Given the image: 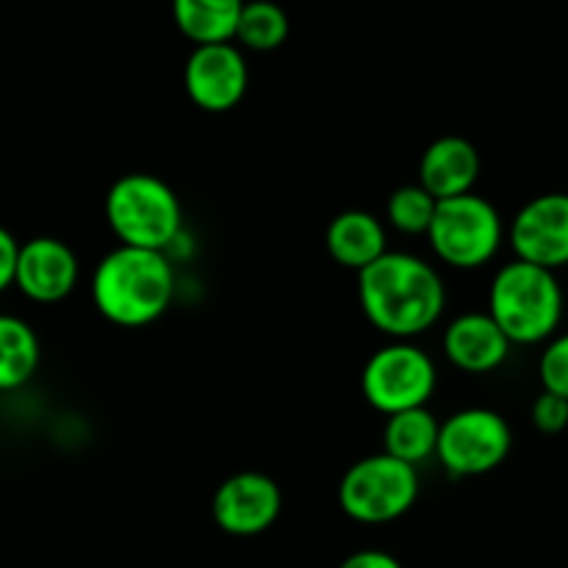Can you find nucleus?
Segmentation results:
<instances>
[{
  "label": "nucleus",
  "instance_id": "f257e3e1",
  "mask_svg": "<svg viewBox=\"0 0 568 568\" xmlns=\"http://www.w3.org/2000/svg\"><path fill=\"white\" fill-rule=\"evenodd\" d=\"M358 300L366 320L394 342H414L447 308V286L436 266L410 253L388 250L358 272Z\"/></svg>",
  "mask_w": 568,
  "mask_h": 568
},
{
  "label": "nucleus",
  "instance_id": "f03ea898",
  "mask_svg": "<svg viewBox=\"0 0 568 568\" xmlns=\"http://www.w3.org/2000/svg\"><path fill=\"white\" fill-rule=\"evenodd\" d=\"M175 300V270L166 253L114 247L92 275V303L116 327H144L170 311Z\"/></svg>",
  "mask_w": 568,
  "mask_h": 568
},
{
  "label": "nucleus",
  "instance_id": "7ed1b4c3",
  "mask_svg": "<svg viewBox=\"0 0 568 568\" xmlns=\"http://www.w3.org/2000/svg\"><path fill=\"white\" fill-rule=\"evenodd\" d=\"M488 314L510 344L552 342L564 320V288L555 272L516 258L494 275Z\"/></svg>",
  "mask_w": 568,
  "mask_h": 568
},
{
  "label": "nucleus",
  "instance_id": "20e7f679",
  "mask_svg": "<svg viewBox=\"0 0 568 568\" xmlns=\"http://www.w3.org/2000/svg\"><path fill=\"white\" fill-rule=\"evenodd\" d=\"M105 220L122 247L166 253L181 236L183 209L170 183L148 172H131L111 183Z\"/></svg>",
  "mask_w": 568,
  "mask_h": 568
},
{
  "label": "nucleus",
  "instance_id": "39448f33",
  "mask_svg": "<svg viewBox=\"0 0 568 568\" xmlns=\"http://www.w3.org/2000/svg\"><path fill=\"white\" fill-rule=\"evenodd\" d=\"M419 499V471L386 453L361 458L338 483V505L358 525H388Z\"/></svg>",
  "mask_w": 568,
  "mask_h": 568
},
{
  "label": "nucleus",
  "instance_id": "423d86ee",
  "mask_svg": "<svg viewBox=\"0 0 568 568\" xmlns=\"http://www.w3.org/2000/svg\"><path fill=\"white\" fill-rule=\"evenodd\" d=\"M505 222L491 200L480 194L438 200L436 216L427 231L433 253L455 270H480L499 253Z\"/></svg>",
  "mask_w": 568,
  "mask_h": 568
},
{
  "label": "nucleus",
  "instance_id": "0eeeda50",
  "mask_svg": "<svg viewBox=\"0 0 568 568\" xmlns=\"http://www.w3.org/2000/svg\"><path fill=\"white\" fill-rule=\"evenodd\" d=\"M436 383V364L414 342H392L375 349L361 372L364 399L386 416L427 408Z\"/></svg>",
  "mask_w": 568,
  "mask_h": 568
},
{
  "label": "nucleus",
  "instance_id": "6e6552de",
  "mask_svg": "<svg viewBox=\"0 0 568 568\" xmlns=\"http://www.w3.org/2000/svg\"><path fill=\"white\" fill-rule=\"evenodd\" d=\"M514 449L508 419L491 408H464L442 422L436 458L453 477H480L499 469Z\"/></svg>",
  "mask_w": 568,
  "mask_h": 568
},
{
  "label": "nucleus",
  "instance_id": "1a4fd4ad",
  "mask_svg": "<svg viewBox=\"0 0 568 568\" xmlns=\"http://www.w3.org/2000/svg\"><path fill=\"white\" fill-rule=\"evenodd\" d=\"M250 87L247 55L239 44L194 48L183 67V89L197 109L220 114L242 103Z\"/></svg>",
  "mask_w": 568,
  "mask_h": 568
},
{
  "label": "nucleus",
  "instance_id": "9d476101",
  "mask_svg": "<svg viewBox=\"0 0 568 568\" xmlns=\"http://www.w3.org/2000/svg\"><path fill=\"white\" fill-rule=\"evenodd\" d=\"M283 510L281 486L264 471H239L214 494L211 516L233 538H255L270 530Z\"/></svg>",
  "mask_w": 568,
  "mask_h": 568
},
{
  "label": "nucleus",
  "instance_id": "9b49d317",
  "mask_svg": "<svg viewBox=\"0 0 568 568\" xmlns=\"http://www.w3.org/2000/svg\"><path fill=\"white\" fill-rule=\"evenodd\" d=\"M510 247L516 258L541 270H560L568 264V194H538L519 209L510 222Z\"/></svg>",
  "mask_w": 568,
  "mask_h": 568
},
{
  "label": "nucleus",
  "instance_id": "f8f14e48",
  "mask_svg": "<svg viewBox=\"0 0 568 568\" xmlns=\"http://www.w3.org/2000/svg\"><path fill=\"white\" fill-rule=\"evenodd\" d=\"M81 277L75 250L53 236H37L20 244L14 288L39 305H53L70 297Z\"/></svg>",
  "mask_w": 568,
  "mask_h": 568
},
{
  "label": "nucleus",
  "instance_id": "ddd939ff",
  "mask_svg": "<svg viewBox=\"0 0 568 568\" xmlns=\"http://www.w3.org/2000/svg\"><path fill=\"white\" fill-rule=\"evenodd\" d=\"M510 347L503 327L486 311L455 316L444 331V355L449 364L469 375H488L508 361Z\"/></svg>",
  "mask_w": 568,
  "mask_h": 568
},
{
  "label": "nucleus",
  "instance_id": "4468645a",
  "mask_svg": "<svg viewBox=\"0 0 568 568\" xmlns=\"http://www.w3.org/2000/svg\"><path fill=\"white\" fill-rule=\"evenodd\" d=\"M480 178V153L464 136H442L419 159V186L436 200L471 194Z\"/></svg>",
  "mask_w": 568,
  "mask_h": 568
},
{
  "label": "nucleus",
  "instance_id": "2eb2a0df",
  "mask_svg": "<svg viewBox=\"0 0 568 568\" xmlns=\"http://www.w3.org/2000/svg\"><path fill=\"white\" fill-rule=\"evenodd\" d=\"M325 244L331 258L338 266L353 272H364L366 266H372L388 253L383 222L369 211L358 209L342 211L338 216H333L325 233Z\"/></svg>",
  "mask_w": 568,
  "mask_h": 568
},
{
  "label": "nucleus",
  "instance_id": "dca6fc26",
  "mask_svg": "<svg viewBox=\"0 0 568 568\" xmlns=\"http://www.w3.org/2000/svg\"><path fill=\"white\" fill-rule=\"evenodd\" d=\"M242 3L236 0H178L172 6L175 26L194 48L236 42Z\"/></svg>",
  "mask_w": 568,
  "mask_h": 568
},
{
  "label": "nucleus",
  "instance_id": "f3484780",
  "mask_svg": "<svg viewBox=\"0 0 568 568\" xmlns=\"http://www.w3.org/2000/svg\"><path fill=\"white\" fill-rule=\"evenodd\" d=\"M42 361L39 336L26 320L0 314V392H17L33 381Z\"/></svg>",
  "mask_w": 568,
  "mask_h": 568
},
{
  "label": "nucleus",
  "instance_id": "a211bd4d",
  "mask_svg": "<svg viewBox=\"0 0 568 568\" xmlns=\"http://www.w3.org/2000/svg\"><path fill=\"white\" fill-rule=\"evenodd\" d=\"M442 422L427 408L405 410V414L388 416L383 430V453L403 460L408 466H419L430 455H436Z\"/></svg>",
  "mask_w": 568,
  "mask_h": 568
},
{
  "label": "nucleus",
  "instance_id": "6ab92c4d",
  "mask_svg": "<svg viewBox=\"0 0 568 568\" xmlns=\"http://www.w3.org/2000/svg\"><path fill=\"white\" fill-rule=\"evenodd\" d=\"M288 14L275 3H247L239 17V33L236 42L244 50H255V53H272V50L283 48L288 39Z\"/></svg>",
  "mask_w": 568,
  "mask_h": 568
},
{
  "label": "nucleus",
  "instance_id": "aec40b11",
  "mask_svg": "<svg viewBox=\"0 0 568 568\" xmlns=\"http://www.w3.org/2000/svg\"><path fill=\"white\" fill-rule=\"evenodd\" d=\"M438 200L419 183H408L392 192L386 203V216L392 227H397L405 236H427L436 216Z\"/></svg>",
  "mask_w": 568,
  "mask_h": 568
},
{
  "label": "nucleus",
  "instance_id": "412c9836",
  "mask_svg": "<svg viewBox=\"0 0 568 568\" xmlns=\"http://www.w3.org/2000/svg\"><path fill=\"white\" fill-rule=\"evenodd\" d=\"M538 377H541L544 392L568 399V333L555 336L547 344L538 361Z\"/></svg>",
  "mask_w": 568,
  "mask_h": 568
},
{
  "label": "nucleus",
  "instance_id": "4be33fe9",
  "mask_svg": "<svg viewBox=\"0 0 568 568\" xmlns=\"http://www.w3.org/2000/svg\"><path fill=\"white\" fill-rule=\"evenodd\" d=\"M532 425L536 430L547 433V436H555V433H564L568 427V399L558 397V394L541 392L532 403Z\"/></svg>",
  "mask_w": 568,
  "mask_h": 568
},
{
  "label": "nucleus",
  "instance_id": "5701e85b",
  "mask_svg": "<svg viewBox=\"0 0 568 568\" xmlns=\"http://www.w3.org/2000/svg\"><path fill=\"white\" fill-rule=\"evenodd\" d=\"M17 261H20V242L9 227L0 225V294L14 286Z\"/></svg>",
  "mask_w": 568,
  "mask_h": 568
},
{
  "label": "nucleus",
  "instance_id": "b1692460",
  "mask_svg": "<svg viewBox=\"0 0 568 568\" xmlns=\"http://www.w3.org/2000/svg\"><path fill=\"white\" fill-rule=\"evenodd\" d=\"M338 568H403V564L394 555L383 552V549H364V552L344 558Z\"/></svg>",
  "mask_w": 568,
  "mask_h": 568
}]
</instances>
